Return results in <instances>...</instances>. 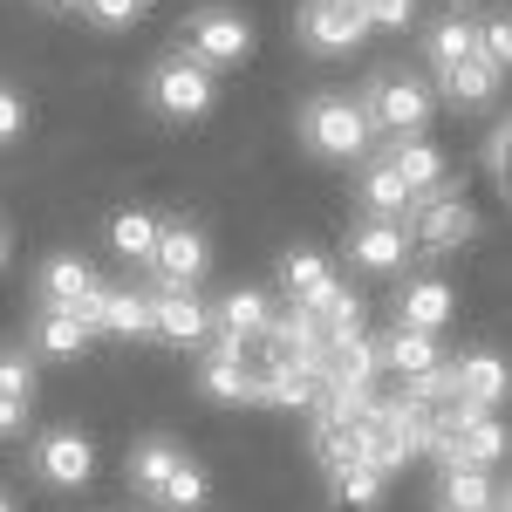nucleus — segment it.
<instances>
[{
    "mask_svg": "<svg viewBox=\"0 0 512 512\" xmlns=\"http://www.w3.org/2000/svg\"><path fill=\"white\" fill-rule=\"evenodd\" d=\"M403 239H410L417 260H451L458 246L478 239V212L465 205V198H451V192H424V198H410V226H403Z\"/></svg>",
    "mask_w": 512,
    "mask_h": 512,
    "instance_id": "nucleus-1",
    "label": "nucleus"
},
{
    "mask_svg": "<svg viewBox=\"0 0 512 512\" xmlns=\"http://www.w3.org/2000/svg\"><path fill=\"white\" fill-rule=\"evenodd\" d=\"M301 137H308V151H321V158L349 164L369 151V117H362V103L355 96H308V110H301Z\"/></svg>",
    "mask_w": 512,
    "mask_h": 512,
    "instance_id": "nucleus-2",
    "label": "nucleus"
},
{
    "mask_svg": "<svg viewBox=\"0 0 512 512\" xmlns=\"http://www.w3.org/2000/svg\"><path fill=\"white\" fill-rule=\"evenodd\" d=\"M362 117H369V130L417 137V130L431 123V89L410 76V69H383V76L369 82V96H362Z\"/></svg>",
    "mask_w": 512,
    "mask_h": 512,
    "instance_id": "nucleus-3",
    "label": "nucleus"
},
{
    "mask_svg": "<svg viewBox=\"0 0 512 512\" xmlns=\"http://www.w3.org/2000/svg\"><path fill=\"white\" fill-rule=\"evenodd\" d=\"M185 48H192L198 69H233L253 55V21L233 14V7H198L185 21Z\"/></svg>",
    "mask_w": 512,
    "mask_h": 512,
    "instance_id": "nucleus-4",
    "label": "nucleus"
},
{
    "mask_svg": "<svg viewBox=\"0 0 512 512\" xmlns=\"http://www.w3.org/2000/svg\"><path fill=\"white\" fill-rule=\"evenodd\" d=\"M151 274H158V287H185V294H198V280L212 274V239L198 233V226H158Z\"/></svg>",
    "mask_w": 512,
    "mask_h": 512,
    "instance_id": "nucleus-5",
    "label": "nucleus"
},
{
    "mask_svg": "<svg viewBox=\"0 0 512 512\" xmlns=\"http://www.w3.org/2000/svg\"><path fill=\"white\" fill-rule=\"evenodd\" d=\"M151 103H158L164 117H178V123H198L205 110H212V76L198 69L192 55H171V62L151 69Z\"/></svg>",
    "mask_w": 512,
    "mask_h": 512,
    "instance_id": "nucleus-6",
    "label": "nucleus"
},
{
    "mask_svg": "<svg viewBox=\"0 0 512 512\" xmlns=\"http://www.w3.org/2000/svg\"><path fill=\"white\" fill-rule=\"evenodd\" d=\"M362 35H369L362 0H308L301 7V41L315 55H349V48H362Z\"/></svg>",
    "mask_w": 512,
    "mask_h": 512,
    "instance_id": "nucleus-7",
    "label": "nucleus"
},
{
    "mask_svg": "<svg viewBox=\"0 0 512 512\" xmlns=\"http://www.w3.org/2000/svg\"><path fill=\"white\" fill-rule=\"evenodd\" d=\"M35 472L48 478V485H62V492L89 485V478H96V437L89 431H48L35 444Z\"/></svg>",
    "mask_w": 512,
    "mask_h": 512,
    "instance_id": "nucleus-8",
    "label": "nucleus"
},
{
    "mask_svg": "<svg viewBox=\"0 0 512 512\" xmlns=\"http://www.w3.org/2000/svg\"><path fill=\"white\" fill-rule=\"evenodd\" d=\"M506 451H512L506 417H499V410H485V417H472L465 431H451V437H444L437 465H478V472H499V465H506Z\"/></svg>",
    "mask_w": 512,
    "mask_h": 512,
    "instance_id": "nucleus-9",
    "label": "nucleus"
},
{
    "mask_svg": "<svg viewBox=\"0 0 512 512\" xmlns=\"http://www.w3.org/2000/svg\"><path fill=\"white\" fill-rule=\"evenodd\" d=\"M444 376H451V390L465 396L472 410H499V403H506V390H512L506 362H499L492 349H465L458 362H444Z\"/></svg>",
    "mask_w": 512,
    "mask_h": 512,
    "instance_id": "nucleus-10",
    "label": "nucleus"
},
{
    "mask_svg": "<svg viewBox=\"0 0 512 512\" xmlns=\"http://www.w3.org/2000/svg\"><path fill=\"white\" fill-rule=\"evenodd\" d=\"M151 335L192 349V342L212 335V308H205L198 294H185V287H158V294H151Z\"/></svg>",
    "mask_w": 512,
    "mask_h": 512,
    "instance_id": "nucleus-11",
    "label": "nucleus"
},
{
    "mask_svg": "<svg viewBox=\"0 0 512 512\" xmlns=\"http://www.w3.org/2000/svg\"><path fill=\"white\" fill-rule=\"evenodd\" d=\"M89 335H110V342H137V335H151V294H137V287H96Z\"/></svg>",
    "mask_w": 512,
    "mask_h": 512,
    "instance_id": "nucleus-12",
    "label": "nucleus"
},
{
    "mask_svg": "<svg viewBox=\"0 0 512 512\" xmlns=\"http://www.w3.org/2000/svg\"><path fill=\"white\" fill-rule=\"evenodd\" d=\"M96 287H103V280L89 274V260H76V253H55V260L41 267V308H69V315L89 321V308H96Z\"/></svg>",
    "mask_w": 512,
    "mask_h": 512,
    "instance_id": "nucleus-13",
    "label": "nucleus"
},
{
    "mask_svg": "<svg viewBox=\"0 0 512 512\" xmlns=\"http://www.w3.org/2000/svg\"><path fill=\"white\" fill-rule=\"evenodd\" d=\"M349 260L362 267V274H396V267L410 260V239H403L396 219H362V226L349 233Z\"/></svg>",
    "mask_w": 512,
    "mask_h": 512,
    "instance_id": "nucleus-14",
    "label": "nucleus"
},
{
    "mask_svg": "<svg viewBox=\"0 0 512 512\" xmlns=\"http://www.w3.org/2000/svg\"><path fill=\"white\" fill-rule=\"evenodd\" d=\"M274 321V301L260 294V287H233L219 308H212V335L205 342H246V335H260Z\"/></svg>",
    "mask_w": 512,
    "mask_h": 512,
    "instance_id": "nucleus-15",
    "label": "nucleus"
},
{
    "mask_svg": "<svg viewBox=\"0 0 512 512\" xmlns=\"http://www.w3.org/2000/svg\"><path fill=\"white\" fill-rule=\"evenodd\" d=\"M403 178V192L424 198V192H444V158H437V144H424V137H396L390 158H383Z\"/></svg>",
    "mask_w": 512,
    "mask_h": 512,
    "instance_id": "nucleus-16",
    "label": "nucleus"
},
{
    "mask_svg": "<svg viewBox=\"0 0 512 512\" xmlns=\"http://www.w3.org/2000/svg\"><path fill=\"white\" fill-rule=\"evenodd\" d=\"M369 349H376V362H383V369L410 376V383H417V376H431L437 362H444V355H437V335H424V328H396V335L369 342Z\"/></svg>",
    "mask_w": 512,
    "mask_h": 512,
    "instance_id": "nucleus-17",
    "label": "nucleus"
},
{
    "mask_svg": "<svg viewBox=\"0 0 512 512\" xmlns=\"http://www.w3.org/2000/svg\"><path fill=\"white\" fill-rule=\"evenodd\" d=\"M280 287H287V301H294V308H308V301H321V294H328V287H342V280H335V267L321 260L315 246H294V253L280 260Z\"/></svg>",
    "mask_w": 512,
    "mask_h": 512,
    "instance_id": "nucleus-18",
    "label": "nucleus"
},
{
    "mask_svg": "<svg viewBox=\"0 0 512 512\" xmlns=\"http://www.w3.org/2000/svg\"><path fill=\"white\" fill-rule=\"evenodd\" d=\"M28 403H35V362L0 349V437L28 424Z\"/></svg>",
    "mask_w": 512,
    "mask_h": 512,
    "instance_id": "nucleus-19",
    "label": "nucleus"
},
{
    "mask_svg": "<svg viewBox=\"0 0 512 512\" xmlns=\"http://www.w3.org/2000/svg\"><path fill=\"white\" fill-rule=\"evenodd\" d=\"M35 349H41V355H55V362H76V355L89 349V321L69 315V308H41V321H35Z\"/></svg>",
    "mask_w": 512,
    "mask_h": 512,
    "instance_id": "nucleus-20",
    "label": "nucleus"
},
{
    "mask_svg": "<svg viewBox=\"0 0 512 512\" xmlns=\"http://www.w3.org/2000/svg\"><path fill=\"white\" fill-rule=\"evenodd\" d=\"M444 96H451V103H465V110H478V103H492V96H499V69H492V62H485V55H472V62H458V69H444Z\"/></svg>",
    "mask_w": 512,
    "mask_h": 512,
    "instance_id": "nucleus-21",
    "label": "nucleus"
},
{
    "mask_svg": "<svg viewBox=\"0 0 512 512\" xmlns=\"http://www.w3.org/2000/svg\"><path fill=\"white\" fill-rule=\"evenodd\" d=\"M472 55H478V28H472V21H437L431 35H424V62H431V76L458 69V62H472Z\"/></svg>",
    "mask_w": 512,
    "mask_h": 512,
    "instance_id": "nucleus-22",
    "label": "nucleus"
},
{
    "mask_svg": "<svg viewBox=\"0 0 512 512\" xmlns=\"http://www.w3.org/2000/svg\"><path fill=\"white\" fill-rule=\"evenodd\" d=\"M328 492H335L349 512H376L383 492H390V478L376 472V465H335V472H328Z\"/></svg>",
    "mask_w": 512,
    "mask_h": 512,
    "instance_id": "nucleus-23",
    "label": "nucleus"
},
{
    "mask_svg": "<svg viewBox=\"0 0 512 512\" xmlns=\"http://www.w3.org/2000/svg\"><path fill=\"white\" fill-rule=\"evenodd\" d=\"M205 499H212V472H205L198 458H178V465H171V478L158 485V506L164 512H198Z\"/></svg>",
    "mask_w": 512,
    "mask_h": 512,
    "instance_id": "nucleus-24",
    "label": "nucleus"
},
{
    "mask_svg": "<svg viewBox=\"0 0 512 512\" xmlns=\"http://www.w3.org/2000/svg\"><path fill=\"white\" fill-rule=\"evenodd\" d=\"M355 192H362V205H369V219H403V212H410V192H403V178H396L383 158L355 178Z\"/></svg>",
    "mask_w": 512,
    "mask_h": 512,
    "instance_id": "nucleus-25",
    "label": "nucleus"
},
{
    "mask_svg": "<svg viewBox=\"0 0 512 512\" xmlns=\"http://www.w3.org/2000/svg\"><path fill=\"white\" fill-rule=\"evenodd\" d=\"M444 321H451V287H444V280H410V287H403V328L437 335Z\"/></svg>",
    "mask_w": 512,
    "mask_h": 512,
    "instance_id": "nucleus-26",
    "label": "nucleus"
},
{
    "mask_svg": "<svg viewBox=\"0 0 512 512\" xmlns=\"http://www.w3.org/2000/svg\"><path fill=\"white\" fill-rule=\"evenodd\" d=\"M178 458H185V451H178L171 437H137V451H130V485L158 499V485L171 478V465H178Z\"/></svg>",
    "mask_w": 512,
    "mask_h": 512,
    "instance_id": "nucleus-27",
    "label": "nucleus"
},
{
    "mask_svg": "<svg viewBox=\"0 0 512 512\" xmlns=\"http://www.w3.org/2000/svg\"><path fill=\"white\" fill-rule=\"evenodd\" d=\"M110 246H117L123 260H144V267H151V253H158V219H151V212H117V219H110Z\"/></svg>",
    "mask_w": 512,
    "mask_h": 512,
    "instance_id": "nucleus-28",
    "label": "nucleus"
},
{
    "mask_svg": "<svg viewBox=\"0 0 512 512\" xmlns=\"http://www.w3.org/2000/svg\"><path fill=\"white\" fill-rule=\"evenodd\" d=\"M478 55L506 76L512 69V28H506V14H492V21H478Z\"/></svg>",
    "mask_w": 512,
    "mask_h": 512,
    "instance_id": "nucleus-29",
    "label": "nucleus"
},
{
    "mask_svg": "<svg viewBox=\"0 0 512 512\" xmlns=\"http://www.w3.org/2000/svg\"><path fill=\"white\" fill-rule=\"evenodd\" d=\"M410 14H417V0H362V21L369 28H410Z\"/></svg>",
    "mask_w": 512,
    "mask_h": 512,
    "instance_id": "nucleus-30",
    "label": "nucleus"
},
{
    "mask_svg": "<svg viewBox=\"0 0 512 512\" xmlns=\"http://www.w3.org/2000/svg\"><path fill=\"white\" fill-rule=\"evenodd\" d=\"M506 164H512V123L499 117L492 137H485V171H492V185H506Z\"/></svg>",
    "mask_w": 512,
    "mask_h": 512,
    "instance_id": "nucleus-31",
    "label": "nucleus"
},
{
    "mask_svg": "<svg viewBox=\"0 0 512 512\" xmlns=\"http://www.w3.org/2000/svg\"><path fill=\"white\" fill-rule=\"evenodd\" d=\"M82 14H89L96 28H110V35H117V28L137 21V0H82Z\"/></svg>",
    "mask_w": 512,
    "mask_h": 512,
    "instance_id": "nucleus-32",
    "label": "nucleus"
},
{
    "mask_svg": "<svg viewBox=\"0 0 512 512\" xmlns=\"http://www.w3.org/2000/svg\"><path fill=\"white\" fill-rule=\"evenodd\" d=\"M21 123H28V103H21L14 89H0V144H14V137H21Z\"/></svg>",
    "mask_w": 512,
    "mask_h": 512,
    "instance_id": "nucleus-33",
    "label": "nucleus"
},
{
    "mask_svg": "<svg viewBox=\"0 0 512 512\" xmlns=\"http://www.w3.org/2000/svg\"><path fill=\"white\" fill-rule=\"evenodd\" d=\"M0 267H7V226H0Z\"/></svg>",
    "mask_w": 512,
    "mask_h": 512,
    "instance_id": "nucleus-34",
    "label": "nucleus"
},
{
    "mask_svg": "<svg viewBox=\"0 0 512 512\" xmlns=\"http://www.w3.org/2000/svg\"><path fill=\"white\" fill-rule=\"evenodd\" d=\"M48 7H82V0H48Z\"/></svg>",
    "mask_w": 512,
    "mask_h": 512,
    "instance_id": "nucleus-35",
    "label": "nucleus"
},
{
    "mask_svg": "<svg viewBox=\"0 0 512 512\" xmlns=\"http://www.w3.org/2000/svg\"><path fill=\"white\" fill-rule=\"evenodd\" d=\"M0 512H14V506H7V492H0Z\"/></svg>",
    "mask_w": 512,
    "mask_h": 512,
    "instance_id": "nucleus-36",
    "label": "nucleus"
},
{
    "mask_svg": "<svg viewBox=\"0 0 512 512\" xmlns=\"http://www.w3.org/2000/svg\"><path fill=\"white\" fill-rule=\"evenodd\" d=\"M137 7H144V0H137Z\"/></svg>",
    "mask_w": 512,
    "mask_h": 512,
    "instance_id": "nucleus-37",
    "label": "nucleus"
}]
</instances>
